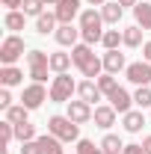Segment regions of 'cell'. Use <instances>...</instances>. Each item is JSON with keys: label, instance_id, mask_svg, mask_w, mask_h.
Masks as SVG:
<instances>
[{"label": "cell", "instance_id": "4fadbf2b", "mask_svg": "<svg viewBox=\"0 0 151 154\" xmlns=\"http://www.w3.org/2000/svg\"><path fill=\"white\" fill-rule=\"evenodd\" d=\"M107 101L116 107V113H119V116H125L128 110H133V95L128 92V89H122V86H119V89H116V92L107 98Z\"/></svg>", "mask_w": 151, "mask_h": 154}, {"label": "cell", "instance_id": "8d00e7d4", "mask_svg": "<svg viewBox=\"0 0 151 154\" xmlns=\"http://www.w3.org/2000/svg\"><path fill=\"white\" fill-rule=\"evenodd\" d=\"M122 154H145V148H142V142H128Z\"/></svg>", "mask_w": 151, "mask_h": 154}, {"label": "cell", "instance_id": "7c38bea8", "mask_svg": "<svg viewBox=\"0 0 151 154\" xmlns=\"http://www.w3.org/2000/svg\"><path fill=\"white\" fill-rule=\"evenodd\" d=\"M122 128L128 131V134H139L142 128H145V113L136 107V110H128V113L122 116Z\"/></svg>", "mask_w": 151, "mask_h": 154}, {"label": "cell", "instance_id": "e0dca14e", "mask_svg": "<svg viewBox=\"0 0 151 154\" xmlns=\"http://www.w3.org/2000/svg\"><path fill=\"white\" fill-rule=\"evenodd\" d=\"M101 15H104V24H107V27H119V21L125 15V6H119L116 0H107V3L101 6Z\"/></svg>", "mask_w": 151, "mask_h": 154}, {"label": "cell", "instance_id": "5b68a950", "mask_svg": "<svg viewBox=\"0 0 151 154\" xmlns=\"http://www.w3.org/2000/svg\"><path fill=\"white\" fill-rule=\"evenodd\" d=\"M51 98V92L45 89V83H30V86H24V92H21V104L33 113V110H39L45 101Z\"/></svg>", "mask_w": 151, "mask_h": 154}, {"label": "cell", "instance_id": "b9f144b4", "mask_svg": "<svg viewBox=\"0 0 151 154\" xmlns=\"http://www.w3.org/2000/svg\"><path fill=\"white\" fill-rule=\"evenodd\" d=\"M86 3H92V6H98V9H101V6H104L107 0H86Z\"/></svg>", "mask_w": 151, "mask_h": 154}, {"label": "cell", "instance_id": "d590c367", "mask_svg": "<svg viewBox=\"0 0 151 154\" xmlns=\"http://www.w3.org/2000/svg\"><path fill=\"white\" fill-rule=\"evenodd\" d=\"M9 107H12V92H9V89H6V86H3V89H0V110H3V113H6V110H9Z\"/></svg>", "mask_w": 151, "mask_h": 154}, {"label": "cell", "instance_id": "836d02e7", "mask_svg": "<svg viewBox=\"0 0 151 154\" xmlns=\"http://www.w3.org/2000/svg\"><path fill=\"white\" fill-rule=\"evenodd\" d=\"M104 38V30H80V42H86V45H98Z\"/></svg>", "mask_w": 151, "mask_h": 154}, {"label": "cell", "instance_id": "30bf717a", "mask_svg": "<svg viewBox=\"0 0 151 154\" xmlns=\"http://www.w3.org/2000/svg\"><path fill=\"white\" fill-rule=\"evenodd\" d=\"M54 38H57L59 48H74V45H80V27H74V24H59Z\"/></svg>", "mask_w": 151, "mask_h": 154}, {"label": "cell", "instance_id": "d4e9b609", "mask_svg": "<svg viewBox=\"0 0 151 154\" xmlns=\"http://www.w3.org/2000/svg\"><path fill=\"white\" fill-rule=\"evenodd\" d=\"M98 145H101V151H104V154H122V151H125V142H122L116 134H110V131L104 134V139H101Z\"/></svg>", "mask_w": 151, "mask_h": 154}, {"label": "cell", "instance_id": "d6a6232c", "mask_svg": "<svg viewBox=\"0 0 151 154\" xmlns=\"http://www.w3.org/2000/svg\"><path fill=\"white\" fill-rule=\"evenodd\" d=\"M74 154H104V151H101V145H95L92 139H77Z\"/></svg>", "mask_w": 151, "mask_h": 154}, {"label": "cell", "instance_id": "f1b7e54d", "mask_svg": "<svg viewBox=\"0 0 151 154\" xmlns=\"http://www.w3.org/2000/svg\"><path fill=\"white\" fill-rule=\"evenodd\" d=\"M133 107H139V110H148L151 107V86H136V92H133Z\"/></svg>", "mask_w": 151, "mask_h": 154}, {"label": "cell", "instance_id": "ffe728a7", "mask_svg": "<svg viewBox=\"0 0 151 154\" xmlns=\"http://www.w3.org/2000/svg\"><path fill=\"white\" fill-rule=\"evenodd\" d=\"M133 21L142 27V30H151V3L148 0H139L133 6Z\"/></svg>", "mask_w": 151, "mask_h": 154}, {"label": "cell", "instance_id": "ac0fdd59", "mask_svg": "<svg viewBox=\"0 0 151 154\" xmlns=\"http://www.w3.org/2000/svg\"><path fill=\"white\" fill-rule=\"evenodd\" d=\"M57 27H59L57 12H45V15H39V18H36V33H39V36H48V33L54 36Z\"/></svg>", "mask_w": 151, "mask_h": 154}, {"label": "cell", "instance_id": "ab89813d", "mask_svg": "<svg viewBox=\"0 0 151 154\" xmlns=\"http://www.w3.org/2000/svg\"><path fill=\"white\" fill-rule=\"evenodd\" d=\"M116 3H119V6H125V9H128V6H131V9H133V6H136L139 0H116Z\"/></svg>", "mask_w": 151, "mask_h": 154}, {"label": "cell", "instance_id": "ba28073f", "mask_svg": "<svg viewBox=\"0 0 151 154\" xmlns=\"http://www.w3.org/2000/svg\"><path fill=\"white\" fill-rule=\"evenodd\" d=\"M54 12H57V21L59 24H74V18H80V0H59L57 6H54Z\"/></svg>", "mask_w": 151, "mask_h": 154}, {"label": "cell", "instance_id": "8fae6325", "mask_svg": "<svg viewBox=\"0 0 151 154\" xmlns=\"http://www.w3.org/2000/svg\"><path fill=\"white\" fill-rule=\"evenodd\" d=\"M77 98L86 101V104H95V107H98V101L104 98V92L98 89L95 80H80V83H77Z\"/></svg>", "mask_w": 151, "mask_h": 154}, {"label": "cell", "instance_id": "f35d334b", "mask_svg": "<svg viewBox=\"0 0 151 154\" xmlns=\"http://www.w3.org/2000/svg\"><path fill=\"white\" fill-rule=\"evenodd\" d=\"M142 59H145V62H151V38L142 45Z\"/></svg>", "mask_w": 151, "mask_h": 154}, {"label": "cell", "instance_id": "9a60e30c", "mask_svg": "<svg viewBox=\"0 0 151 154\" xmlns=\"http://www.w3.org/2000/svg\"><path fill=\"white\" fill-rule=\"evenodd\" d=\"M101 59H104V71L107 74H119V71L128 68V59H125V54H119V51H107Z\"/></svg>", "mask_w": 151, "mask_h": 154}, {"label": "cell", "instance_id": "e575fe53", "mask_svg": "<svg viewBox=\"0 0 151 154\" xmlns=\"http://www.w3.org/2000/svg\"><path fill=\"white\" fill-rule=\"evenodd\" d=\"M21 154H45L39 139H30V142H21Z\"/></svg>", "mask_w": 151, "mask_h": 154}, {"label": "cell", "instance_id": "7bdbcfd3", "mask_svg": "<svg viewBox=\"0 0 151 154\" xmlns=\"http://www.w3.org/2000/svg\"><path fill=\"white\" fill-rule=\"evenodd\" d=\"M42 3H45V6H57L59 0H42Z\"/></svg>", "mask_w": 151, "mask_h": 154}, {"label": "cell", "instance_id": "2e32d148", "mask_svg": "<svg viewBox=\"0 0 151 154\" xmlns=\"http://www.w3.org/2000/svg\"><path fill=\"white\" fill-rule=\"evenodd\" d=\"M21 83H24V71L18 65H3L0 68V86L12 89V86H21Z\"/></svg>", "mask_w": 151, "mask_h": 154}, {"label": "cell", "instance_id": "f546056e", "mask_svg": "<svg viewBox=\"0 0 151 154\" xmlns=\"http://www.w3.org/2000/svg\"><path fill=\"white\" fill-rule=\"evenodd\" d=\"M15 139H18V142H30V139H39L36 125H30V122H24V125H15Z\"/></svg>", "mask_w": 151, "mask_h": 154}, {"label": "cell", "instance_id": "5bb4252c", "mask_svg": "<svg viewBox=\"0 0 151 154\" xmlns=\"http://www.w3.org/2000/svg\"><path fill=\"white\" fill-rule=\"evenodd\" d=\"M77 21H80V30H104V15H101V9H83Z\"/></svg>", "mask_w": 151, "mask_h": 154}, {"label": "cell", "instance_id": "cb8c5ba5", "mask_svg": "<svg viewBox=\"0 0 151 154\" xmlns=\"http://www.w3.org/2000/svg\"><path fill=\"white\" fill-rule=\"evenodd\" d=\"M39 145H42V151H45V154H65V151H62L65 142L57 139L54 134H42V136H39Z\"/></svg>", "mask_w": 151, "mask_h": 154}, {"label": "cell", "instance_id": "603a6c76", "mask_svg": "<svg viewBox=\"0 0 151 154\" xmlns=\"http://www.w3.org/2000/svg\"><path fill=\"white\" fill-rule=\"evenodd\" d=\"M95 57L92 45H86V42H80V45H74L71 48V59H74V68H80V65H86L89 59Z\"/></svg>", "mask_w": 151, "mask_h": 154}, {"label": "cell", "instance_id": "9c48e42d", "mask_svg": "<svg viewBox=\"0 0 151 154\" xmlns=\"http://www.w3.org/2000/svg\"><path fill=\"white\" fill-rule=\"evenodd\" d=\"M116 119H119V113H116L113 104H98V107H95V116H92L95 128H101V131H110V128L116 125Z\"/></svg>", "mask_w": 151, "mask_h": 154}, {"label": "cell", "instance_id": "4dcf8cb0", "mask_svg": "<svg viewBox=\"0 0 151 154\" xmlns=\"http://www.w3.org/2000/svg\"><path fill=\"white\" fill-rule=\"evenodd\" d=\"M12 139H15V125L3 119V122H0V145H3V148H9V142H12Z\"/></svg>", "mask_w": 151, "mask_h": 154}, {"label": "cell", "instance_id": "83f0119b", "mask_svg": "<svg viewBox=\"0 0 151 154\" xmlns=\"http://www.w3.org/2000/svg\"><path fill=\"white\" fill-rule=\"evenodd\" d=\"M101 45H104L107 51H119V45H125V38H122V30H104V38H101Z\"/></svg>", "mask_w": 151, "mask_h": 154}, {"label": "cell", "instance_id": "277c9868", "mask_svg": "<svg viewBox=\"0 0 151 154\" xmlns=\"http://www.w3.org/2000/svg\"><path fill=\"white\" fill-rule=\"evenodd\" d=\"M21 57H24V38L15 36V33L6 36L3 45H0V62H3V65H15Z\"/></svg>", "mask_w": 151, "mask_h": 154}, {"label": "cell", "instance_id": "484cf974", "mask_svg": "<svg viewBox=\"0 0 151 154\" xmlns=\"http://www.w3.org/2000/svg\"><path fill=\"white\" fill-rule=\"evenodd\" d=\"M6 122H12V125H24V122H30V110H27L24 104H12V107L6 110Z\"/></svg>", "mask_w": 151, "mask_h": 154}, {"label": "cell", "instance_id": "d6986e66", "mask_svg": "<svg viewBox=\"0 0 151 154\" xmlns=\"http://www.w3.org/2000/svg\"><path fill=\"white\" fill-rule=\"evenodd\" d=\"M71 65H74L71 54H62V51L51 54V71H54V74H68V71H71Z\"/></svg>", "mask_w": 151, "mask_h": 154}, {"label": "cell", "instance_id": "6da1fadb", "mask_svg": "<svg viewBox=\"0 0 151 154\" xmlns=\"http://www.w3.org/2000/svg\"><path fill=\"white\" fill-rule=\"evenodd\" d=\"M48 134H54L62 142H77L80 139V125H74L68 116H51L48 119Z\"/></svg>", "mask_w": 151, "mask_h": 154}, {"label": "cell", "instance_id": "1f68e13d", "mask_svg": "<svg viewBox=\"0 0 151 154\" xmlns=\"http://www.w3.org/2000/svg\"><path fill=\"white\" fill-rule=\"evenodd\" d=\"M21 12H24V15H33V18H39V15H45V3H42V0H24Z\"/></svg>", "mask_w": 151, "mask_h": 154}, {"label": "cell", "instance_id": "7402d4cb", "mask_svg": "<svg viewBox=\"0 0 151 154\" xmlns=\"http://www.w3.org/2000/svg\"><path fill=\"white\" fill-rule=\"evenodd\" d=\"M122 38H125V48H142V45H145V42H142V27H139V24L125 27V30H122Z\"/></svg>", "mask_w": 151, "mask_h": 154}, {"label": "cell", "instance_id": "3957f363", "mask_svg": "<svg viewBox=\"0 0 151 154\" xmlns=\"http://www.w3.org/2000/svg\"><path fill=\"white\" fill-rule=\"evenodd\" d=\"M27 65H30V77H33V83H45V80H48V71H51V54L33 48V51L27 54Z\"/></svg>", "mask_w": 151, "mask_h": 154}, {"label": "cell", "instance_id": "4316f807", "mask_svg": "<svg viewBox=\"0 0 151 154\" xmlns=\"http://www.w3.org/2000/svg\"><path fill=\"white\" fill-rule=\"evenodd\" d=\"M95 83H98V89L104 92V98H110V95L116 92V89H119V80H116V74H107V71H104V74L98 77Z\"/></svg>", "mask_w": 151, "mask_h": 154}, {"label": "cell", "instance_id": "44dd1931", "mask_svg": "<svg viewBox=\"0 0 151 154\" xmlns=\"http://www.w3.org/2000/svg\"><path fill=\"white\" fill-rule=\"evenodd\" d=\"M24 24H27V15H24L21 9H12V12H6V15H3V27H6L9 33L24 30Z\"/></svg>", "mask_w": 151, "mask_h": 154}, {"label": "cell", "instance_id": "74e56055", "mask_svg": "<svg viewBox=\"0 0 151 154\" xmlns=\"http://www.w3.org/2000/svg\"><path fill=\"white\" fill-rule=\"evenodd\" d=\"M3 6H6V12H12V9H21L24 6V0H0Z\"/></svg>", "mask_w": 151, "mask_h": 154}, {"label": "cell", "instance_id": "8992f818", "mask_svg": "<svg viewBox=\"0 0 151 154\" xmlns=\"http://www.w3.org/2000/svg\"><path fill=\"white\" fill-rule=\"evenodd\" d=\"M125 77L131 80L133 86H151V62L139 59V62H128Z\"/></svg>", "mask_w": 151, "mask_h": 154}, {"label": "cell", "instance_id": "52a82bcc", "mask_svg": "<svg viewBox=\"0 0 151 154\" xmlns=\"http://www.w3.org/2000/svg\"><path fill=\"white\" fill-rule=\"evenodd\" d=\"M65 116L74 122V125H86V122H92V116H95V110H92V104H86V101H68L65 104Z\"/></svg>", "mask_w": 151, "mask_h": 154}, {"label": "cell", "instance_id": "60d3db41", "mask_svg": "<svg viewBox=\"0 0 151 154\" xmlns=\"http://www.w3.org/2000/svg\"><path fill=\"white\" fill-rule=\"evenodd\" d=\"M142 148H145V154H151V134L142 139Z\"/></svg>", "mask_w": 151, "mask_h": 154}, {"label": "cell", "instance_id": "7a4b0ae2", "mask_svg": "<svg viewBox=\"0 0 151 154\" xmlns=\"http://www.w3.org/2000/svg\"><path fill=\"white\" fill-rule=\"evenodd\" d=\"M48 92H51V101H54V104H68L71 95H77V80L71 74H57L51 80Z\"/></svg>", "mask_w": 151, "mask_h": 154}]
</instances>
